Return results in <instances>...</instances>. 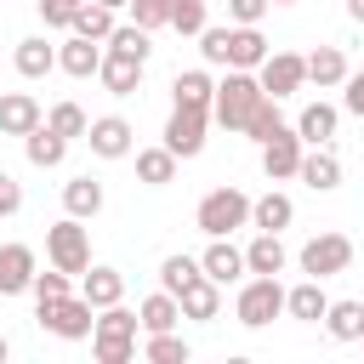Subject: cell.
Listing matches in <instances>:
<instances>
[{
  "mask_svg": "<svg viewBox=\"0 0 364 364\" xmlns=\"http://www.w3.org/2000/svg\"><path fill=\"white\" fill-rule=\"evenodd\" d=\"M336 125H341V108H330V102H307V108L296 114V136H301L307 148H324V142L336 136Z\"/></svg>",
  "mask_w": 364,
  "mask_h": 364,
  "instance_id": "cb8c5ba5",
  "label": "cell"
},
{
  "mask_svg": "<svg viewBox=\"0 0 364 364\" xmlns=\"http://www.w3.org/2000/svg\"><path fill=\"white\" fill-rule=\"evenodd\" d=\"M46 256H51V267H63L74 279L91 267V233L80 228V216H63V222L46 228Z\"/></svg>",
  "mask_w": 364,
  "mask_h": 364,
  "instance_id": "8992f818",
  "label": "cell"
},
{
  "mask_svg": "<svg viewBox=\"0 0 364 364\" xmlns=\"http://www.w3.org/2000/svg\"><path fill=\"white\" fill-rule=\"evenodd\" d=\"M46 125H51L57 136H68V142H74V136H85V125H91V114H85L80 102H57V108L46 114Z\"/></svg>",
  "mask_w": 364,
  "mask_h": 364,
  "instance_id": "74e56055",
  "label": "cell"
},
{
  "mask_svg": "<svg viewBox=\"0 0 364 364\" xmlns=\"http://www.w3.org/2000/svg\"><path fill=\"white\" fill-rule=\"evenodd\" d=\"M57 6H68V11H80V6H85V0H57Z\"/></svg>",
  "mask_w": 364,
  "mask_h": 364,
  "instance_id": "681fc988",
  "label": "cell"
},
{
  "mask_svg": "<svg viewBox=\"0 0 364 364\" xmlns=\"http://www.w3.org/2000/svg\"><path fill=\"white\" fill-rule=\"evenodd\" d=\"M228 17L233 23H262L267 17V0H228Z\"/></svg>",
  "mask_w": 364,
  "mask_h": 364,
  "instance_id": "7bdbcfd3",
  "label": "cell"
},
{
  "mask_svg": "<svg viewBox=\"0 0 364 364\" xmlns=\"http://www.w3.org/2000/svg\"><path fill=\"white\" fill-rule=\"evenodd\" d=\"M171 6H176V0H131L125 11H131V23H136V28H148V34H154V28H171Z\"/></svg>",
  "mask_w": 364,
  "mask_h": 364,
  "instance_id": "ab89813d",
  "label": "cell"
},
{
  "mask_svg": "<svg viewBox=\"0 0 364 364\" xmlns=\"http://www.w3.org/2000/svg\"><path fill=\"white\" fill-rule=\"evenodd\" d=\"M358 341H364V336H358Z\"/></svg>",
  "mask_w": 364,
  "mask_h": 364,
  "instance_id": "816d5d0a",
  "label": "cell"
},
{
  "mask_svg": "<svg viewBox=\"0 0 364 364\" xmlns=\"http://www.w3.org/2000/svg\"><path fill=\"white\" fill-rule=\"evenodd\" d=\"M142 358H148V364H188L193 347H188L176 330H154V336L142 341Z\"/></svg>",
  "mask_w": 364,
  "mask_h": 364,
  "instance_id": "836d02e7",
  "label": "cell"
},
{
  "mask_svg": "<svg viewBox=\"0 0 364 364\" xmlns=\"http://www.w3.org/2000/svg\"><path fill=\"white\" fill-rule=\"evenodd\" d=\"M347 17H353V23H364V0H347Z\"/></svg>",
  "mask_w": 364,
  "mask_h": 364,
  "instance_id": "bcb514c9",
  "label": "cell"
},
{
  "mask_svg": "<svg viewBox=\"0 0 364 364\" xmlns=\"http://www.w3.org/2000/svg\"><path fill=\"white\" fill-rule=\"evenodd\" d=\"M102 199H108V193H102V182H97V176H74V182H63V210H68V216H80V222H85V216H97V210H102Z\"/></svg>",
  "mask_w": 364,
  "mask_h": 364,
  "instance_id": "4dcf8cb0",
  "label": "cell"
},
{
  "mask_svg": "<svg viewBox=\"0 0 364 364\" xmlns=\"http://www.w3.org/2000/svg\"><path fill=\"white\" fill-rule=\"evenodd\" d=\"M193 228L205 239H228L233 228H250V193H239L233 182L228 188H210L199 205H193Z\"/></svg>",
  "mask_w": 364,
  "mask_h": 364,
  "instance_id": "3957f363",
  "label": "cell"
},
{
  "mask_svg": "<svg viewBox=\"0 0 364 364\" xmlns=\"http://www.w3.org/2000/svg\"><path fill=\"white\" fill-rule=\"evenodd\" d=\"M301 136H296V125H279L267 142H262V171H267V182H290L296 176V165H301Z\"/></svg>",
  "mask_w": 364,
  "mask_h": 364,
  "instance_id": "30bf717a",
  "label": "cell"
},
{
  "mask_svg": "<svg viewBox=\"0 0 364 364\" xmlns=\"http://www.w3.org/2000/svg\"><path fill=\"white\" fill-rule=\"evenodd\" d=\"M262 97H267V91H262L256 68H228V80H216L210 119H216L222 131H245V119H250V108H256Z\"/></svg>",
  "mask_w": 364,
  "mask_h": 364,
  "instance_id": "7a4b0ae2",
  "label": "cell"
},
{
  "mask_svg": "<svg viewBox=\"0 0 364 364\" xmlns=\"http://www.w3.org/2000/svg\"><path fill=\"white\" fill-rule=\"evenodd\" d=\"M97 6H108V11H125V6H131V0H97Z\"/></svg>",
  "mask_w": 364,
  "mask_h": 364,
  "instance_id": "7dc6e473",
  "label": "cell"
},
{
  "mask_svg": "<svg viewBox=\"0 0 364 364\" xmlns=\"http://www.w3.org/2000/svg\"><path fill=\"white\" fill-rule=\"evenodd\" d=\"M142 57H131V51H114V46H102V63H97V80H102V91L108 97H131L136 85H142Z\"/></svg>",
  "mask_w": 364,
  "mask_h": 364,
  "instance_id": "8fae6325",
  "label": "cell"
},
{
  "mask_svg": "<svg viewBox=\"0 0 364 364\" xmlns=\"http://www.w3.org/2000/svg\"><path fill=\"white\" fill-rule=\"evenodd\" d=\"M205 131H210V108H171V119H165V148L176 154V159H199L205 154Z\"/></svg>",
  "mask_w": 364,
  "mask_h": 364,
  "instance_id": "9c48e42d",
  "label": "cell"
},
{
  "mask_svg": "<svg viewBox=\"0 0 364 364\" xmlns=\"http://www.w3.org/2000/svg\"><path fill=\"white\" fill-rule=\"evenodd\" d=\"M102 46H114V51H131V57H154V34L148 28H136V23H114V34L102 40Z\"/></svg>",
  "mask_w": 364,
  "mask_h": 364,
  "instance_id": "d590c367",
  "label": "cell"
},
{
  "mask_svg": "<svg viewBox=\"0 0 364 364\" xmlns=\"http://www.w3.org/2000/svg\"><path fill=\"white\" fill-rule=\"evenodd\" d=\"M11 63H17V74H23V80H46V74L57 68V46H51L46 34H28V40H17Z\"/></svg>",
  "mask_w": 364,
  "mask_h": 364,
  "instance_id": "603a6c76",
  "label": "cell"
},
{
  "mask_svg": "<svg viewBox=\"0 0 364 364\" xmlns=\"http://www.w3.org/2000/svg\"><path fill=\"white\" fill-rule=\"evenodd\" d=\"M267 6H296V0H267Z\"/></svg>",
  "mask_w": 364,
  "mask_h": 364,
  "instance_id": "f907efd6",
  "label": "cell"
},
{
  "mask_svg": "<svg viewBox=\"0 0 364 364\" xmlns=\"http://www.w3.org/2000/svg\"><path fill=\"white\" fill-rule=\"evenodd\" d=\"M34 250L28 245H0V296H23L34 284Z\"/></svg>",
  "mask_w": 364,
  "mask_h": 364,
  "instance_id": "d6986e66",
  "label": "cell"
},
{
  "mask_svg": "<svg viewBox=\"0 0 364 364\" xmlns=\"http://www.w3.org/2000/svg\"><path fill=\"white\" fill-rule=\"evenodd\" d=\"M341 108L364 119V68H347V80H341Z\"/></svg>",
  "mask_w": 364,
  "mask_h": 364,
  "instance_id": "b9f144b4",
  "label": "cell"
},
{
  "mask_svg": "<svg viewBox=\"0 0 364 364\" xmlns=\"http://www.w3.org/2000/svg\"><path fill=\"white\" fill-rule=\"evenodd\" d=\"M136 324H142V336H154V330H176V324H182V307H176V296H171V290H154V296H142V307H136Z\"/></svg>",
  "mask_w": 364,
  "mask_h": 364,
  "instance_id": "83f0119b",
  "label": "cell"
},
{
  "mask_svg": "<svg viewBox=\"0 0 364 364\" xmlns=\"http://www.w3.org/2000/svg\"><path fill=\"white\" fill-rule=\"evenodd\" d=\"M23 154H28V165H34V171H57V165L68 159V136H57V131L40 119V125L23 136Z\"/></svg>",
  "mask_w": 364,
  "mask_h": 364,
  "instance_id": "ffe728a7",
  "label": "cell"
},
{
  "mask_svg": "<svg viewBox=\"0 0 364 364\" xmlns=\"http://www.w3.org/2000/svg\"><path fill=\"white\" fill-rule=\"evenodd\" d=\"M46 119V108L28 91H0V136H28Z\"/></svg>",
  "mask_w": 364,
  "mask_h": 364,
  "instance_id": "e0dca14e",
  "label": "cell"
},
{
  "mask_svg": "<svg viewBox=\"0 0 364 364\" xmlns=\"http://www.w3.org/2000/svg\"><path fill=\"white\" fill-rule=\"evenodd\" d=\"M210 97H216V80L205 68H182L171 80V102H182V108H210Z\"/></svg>",
  "mask_w": 364,
  "mask_h": 364,
  "instance_id": "f1b7e54d",
  "label": "cell"
},
{
  "mask_svg": "<svg viewBox=\"0 0 364 364\" xmlns=\"http://www.w3.org/2000/svg\"><path fill=\"white\" fill-rule=\"evenodd\" d=\"M74 290V273H63V267H51V273H40L34 267V284H28V296H34V307L40 301H57V296H68Z\"/></svg>",
  "mask_w": 364,
  "mask_h": 364,
  "instance_id": "f35d334b",
  "label": "cell"
},
{
  "mask_svg": "<svg viewBox=\"0 0 364 364\" xmlns=\"http://www.w3.org/2000/svg\"><path fill=\"white\" fill-rule=\"evenodd\" d=\"M279 313H284V284H279V273H250V279H239L233 318H239L245 330H262V324H273Z\"/></svg>",
  "mask_w": 364,
  "mask_h": 364,
  "instance_id": "277c9868",
  "label": "cell"
},
{
  "mask_svg": "<svg viewBox=\"0 0 364 364\" xmlns=\"http://www.w3.org/2000/svg\"><path fill=\"white\" fill-rule=\"evenodd\" d=\"M324 307H330L324 279H301V284H290V290H284V313H290L296 324H318V318H324Z\"/></svg>",
  "mask_w": 364,
  "mask_h": 364,
  "instance_id": "7402d4cb",
  "label": "cell"
},
{
  "mask_svg": "<svg viewBox=\"0 0 364 364\" xmlns=\"http://www.w3.org/2000/svg\"><path fill=\"white\" fill-rule=\"evenodd\" d=\"M318 324H324L336 341H358V336H364V301H330Z\"/></svg>",
  "mask_w": 364,
  "mask_h": 364,
  "instance_id": "1f68e13d",
  "label": "cell"
},
{
  "mask_svg": "<svg viewBox=\"0 0 364 364\" xmlns=\"http://www.w3.org/2000/svg\"><path fill=\"white\" fill-rule=\"evenodd\" d=\"M284 262H290L284 239H279V233H262V228H256V239L245 245V273H284Z\"/></svg>",
  "mask_w": 364,
  "mask_h": 364,
  "instance_id": "4316f807",
  "label": "cell"
},
{
  "mask_svg": "<svg viewBox=\"0 0 364 364\" xmlns=\"http://www.w3.org/2000/svg\"><path fill=\"white\" fill-rule=\"evenodd\" d=\"M176 154L159 142V148H136V182H148V188H165V182H176Z\"/></svg>",
  "mask_w": 364,
  "mask_h": 364,
  "instance_id": "f546056e",
  "label": "cell"
},
{
  "mask_svg": "<svg viewBox=\"0 0 364 364\" xmlns=\"http://www.w3.org/2000/svg\"><path fill=\"white\" fill-rule=\"evenodd\" d=\"M85 142H91V154H97V159H125V154L136 148V131H131V119L102 114V119H91V125H85Z\"/></svg>",
  "mask_w": 364,
  "mask_h": 364,
  "instance_id": "7c38bea8",
  "label": "cell"
},
{
  "mask_svg": "<svg viewBox=\"0 0 364 364\" xmlns=\"http://www.w3.org/2000/svg\"><path fill=\"white\" fill-rule=\"evenodd\" d=\"M97 63H102V40L68 34V40L57 46V68H63L68 80H91V74H97Z\"/></svg>",
  "mask_w": 364,
  "mask_h": 364,
  "instance_id": "ac0fdd59",
  "label": "cell"
},
{
  "mask_svg": "<svg viewBox=\"0 0 364 364\" xmlns=\"http://www.w3.org/2000/svg\"><path fill=\"white\" fill-rule=\"evenodd\" d=\"M17 210H23V188L0 171V216H17Z\"/></svg>",
  "mask_w": 364,
  "mask_h": 364,
  "instance_id": "ee69618b",
  "label": "cell"
},
{
  "mask_svg": "<svg viewBox=\"0 0 364 364\" xmlns=\"http://www.w3.org/2000/svg\"><path fill=\"white\" fill-rule=\"evenodd\" d=\"M6 358H11V341H6V336H0V364H6Z\"/></svg>",
  "mask_w": 364,
  "mask_h": 364,
  "instance_id": "c3c4849f",
  "label": "cell"
},
{
  "mask_svg": "<svg viewBox=\"0 0 364 364\" xmlns=\"http://www.w3.org/2000/svg\"><path fill=\"white\" fill-rule=\"evenodd\" d=\"M40 23H46V28H68V23H74V11H68V6H57V0H40Z\"/></svg>",
  "mask_w": 364,
  "mask_h": 364,
  "instance_id": "f6af8a7d",
  "label": "cell"
},
{
  "mask_svg": "<svg viewBox=\"0 0 364 364\" xmlns=\"http://www.w3.org/2000/svg\"><path fill=\"white\" fill-rule=\"evenodd\" d=\"M296 176H301L313 193H336V188H341V159L330 154V142H324V148H301Z\"/></svg>",
  "mask_w": 364,
  "mask_h": 364,
  "instance_id": "5bb4252c",
  "label": "cell"
},
{
  "mask_svg": "<svg viewBox=\"0 0 364 364\" xmlns=\"http://www.w3.org/2000/svg\"><path fill=\"white\" fill-rule=\"evenodd\" d=\"M256 80H262V91H267L273 102H284V97H296V91L307 85V57H301V51H267L262 68H256Z\"/></svg>",
  "mask_w": 364,
  "mask_h": 364,
  "instance_id": "ba28073f",
  "label": "cell"
},
{
  "mask_svg": "<svg viewBox=\"0 0 364 364\" xmlns=\"http://www.w3.org/2000/svg\"><path fill=\"white\" fill-rule=\"evenodd\" d=\"M205 23H210L205 0H176V6H171V28H176V34H188V40H193Z\"/></svg>",
  "mask_w": 364,
  "mask_h": 364,
  "instance_id": "60d3db41",
  "label": "cell"
},
{
  "mask_svg": "<svg viewBox=\"0 0 364 364\" xmlns=\"http://www.w3.org/2000/svg\"><path fill=\"white\" fill-rule=\"evenodd\" d=\"M199 273H205V267H199V256H182V250H171V256L159 262V290H171V296H176V290H182L188 279H199Z\"/></svg>",
  "mask_w": 364,
  "mask_h": 364,
  "instance_id": "e575fe53",
  "label": "cell"
},
{
  "mask_svg": "<svg viewBox=\"0 0 364 364\" xmlns=\"http://www.w3.org/2000/svg\"><path fill=\"white\" fill-rule=\"evenodd\" d=\"M114 23H119V11H108V6H97V0H85V6L74 11V23H68V34H85V40H108V34H114Z\"/></svg>",
  "mask_w": 364,
  "mask_h": 364,
  "instance_id": "d6a6232c",
  "label": "cell"
},
{
  "mask_svg": "<svg viewBox=\"0 0 364 364\" xmlns=\"http://www.w3.org/2000/svg\"><path fill=\"white\" fill-rule=\"evenodd\" d=\"M341 80H347V51H341V46H318V51H307V85L336 91Z\"/></svg>",
  "mask_w": 364,
  "mask_h": 364,
  "instance_id": "484cf974",
  "label": "cell"
},
{
  "mask_svg": "<svg viewBox=\"0 0 364 364\" xmlns=\"http://www.w3.org/2000/svg\"><path fill=\"white\" fill-rule=\"evenodd\" d=\"M80 296H85L91 307H114V301H125V273L108 267V262H91V267L80 273Z\"/></svg>",
  "mask_w": 364,
  "mask_h": 364,
  "instance_id": "9a60e30c",
  "label": "cell"
},
{
  "mask_svg": "<svg viewBox=\"0 0 364 364\" xmlns=\"http://www.w3.org/2000/svg\"><path fill=\"white\" fill-rule=\"evenodd\" d=\"M34 313H40V330H51L57 341H85L91 324H97V307H91L85 296H74V290L57 296V301H40Z\"/></svg>",
  "mask_w": 364,
  "mask_h": 364,
  "instance_id": "5b68a950",
  "label": "cell"
},
{
  "mask_svg": "<svg viewBox=\"0 0 364 364\" xmlns=\"http://www.w3.org/2000/svg\"><path fill=\"white\" fill-rule=\"evenodd\" d=\"M267 57V40L256 23H233L228 28V46H222V68H262Z\"/></svg>",
  "mask_w": 364,
  "mask_h": 364,
  "instance_id": "4fadbf2b",
  "label": "cell"
},
{
  "mask_svg": "<svg viewBox=\"0 0 364 364\" xmlns=\"http://www.w3.org/2000/svg\"><path fill=\"white\" fill-rule=\"evenodd\" d=\"M136 313L125 301L114 307H97V324H91V358L97 364H131L136 358Z\"/></svg>",
  "mask_w": 364,
  "mask_h": 364,
  "instance_id": "6da1fadb",
  "label": "cell"
},
{
  "mask_svg": "<svg viewBox=\"0 0 364 364\" xmlns=\"http://www.w3.org/2000/svg\"><path fill=\"white\" fill-rule=\"evenodd\" d=\"M176 307H182V318H199V324H210L216 313H222V284L216 279H188L182 290H176Z\"/></svg>",
  "mask_w": 364,
  "mask_h": 364,
  "instance_id": "2e32d148",
  "label": "cell"
},
{
  "mask_svg": "<svg viewBox=\"0 0 364 364\" xmlns=\"http://www.w3.org/2000/svg\"><path fill=\"white\" fill-rule=\"evenodd\" d=\"M199 267H205V279H216V284H239V279H245V250L228 245V239H210L205 256H199Z\"/></svg>",
  "mask_w": 364,
  "mask_h": 364,
  "instance_id": "44dd1931",
  "label": "cell"
},
{
  "mask_svg": "<svg viewBox=\"0 0 364 364\" xmlns=\"http://www.w3.org/2000/svg\"><path fill=\"white\" fill-rule=\"evenodd\" d=\"M296 262H301L307 279H336V273L353 267V239H347V233H313Z\"/></svg>",
  "mask_w": 364,
  "mask_h": 364,
  "instance_id": "52a82bcc",
  "label": "cell"
},
{
  "mask_svg": "<svg viewBox=\"0 0 364 364\" xmlns=\"http://www.w3.org/2000/svg\"><path fill=\"white\" fill-rule=\"evenodd\" d=\"M290 222H296V205H290V193L267 188L262 199H250V228H262V233H284Z\"/></svg>",
  "mask_w": 364,
  "mask_h": 364,
  "instance_id": "d4e9b609",
  "label": "cell"
},
{
  "mask_svg": "<svg viewBox=\"0 0 364 364\" xmlns=\"http://www.w3.org/2000/svg\"><path fill=\"white\" fill-rule=\"evenodd\" d=\"M279 125H284V114H279V102H273V97H262V102L250 108V119H245V136H250V142L262 148V142H267V136H273Z\"/></svg>",
  "mask_w": 364,
  "mask_h": 364,
  "instance_id": "8d00e7d4",
  "label": "cell"
}]
</instances>
